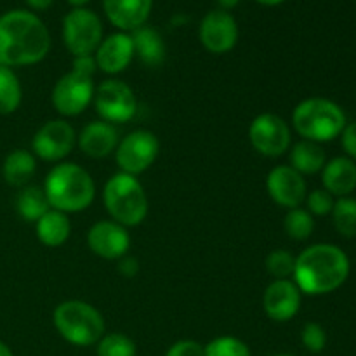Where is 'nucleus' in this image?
Segmentation results:
<instances>
[{
	"mask_svg": "<svg viewBox=\"0 0 356 356\" xmlns=\"http://www.w3.org/2000/svg\"><path fill=\"white\" fill-rule=\"evenodd\" d=\"M263 308L273 322H289L301 309V291L291 280H275L263 296Z\"/></svg>",
	"mask_w": 356,
	"mask_h": 356,
	"instance_id": "dca6fc26",
	"label": "nucleus"
},
{
	"mask_svg": "<svg viewBox=\"0 0 356 356\" xmlns=\"http://www.w3.org/2000/svg\"><path fill=\"white\" fill-rule=\"evenodd\" d=\"M51 51V35L37 14L14 9L0 16V65H37Z\"/></svg>",
	"mask_w": 356,
	"mask_h": 356,
	"instance_id": "f257e3e1",
	"label": "nucleus"
},
{
	"mask_svg": "<svg viewBox=\"0 0 356 356\" xmlns=\"http://www.w3.org/2000/svg\"><path fill=\"white\" fill-rule=\"evenodd\" d=\"M341 143H343V149L346 152L348 159L356 160V122L346 124L344 131L341 132Z\"/></svg>",
	"mask_w": 356,
	"mask_h": 356,
	"instance_id": "f704fd0d",
	"label": "nucleus"
},
{
	"mask_svg": "<svg viewBox=\"0 0 356 356\" xmlns=\"http://www.w3.org/2000/svg\"><path fill=\"white\" fill-rule=\"evenodd\" d=\"M301 339L306 350L312 351V353H320V351L325 350L327 346L325 329L316 322L306 323L305 329H302L301 332Z\"/></svg>",
	"mask_w": 356,
	"mask_h": 356,
	"instance_id": "2f4dec72",
	"label": "nucleus"
},
{
	"mask_svg": "<svg viewBox=\"0 0 356 356\" xmlns=\"http://www.w3.org/2000/svg\"><path fill=\"white\" fill-rule=\"evenodd\" d=\"M334 228L344 238H355L356 236V198L341 197L334 204L332 209Z\"/></svg>",
	"mask_w": 356,
	"mask_h": 356,
	"instance_id": "bb28decb",
	"label": "nucleus"
},
{
	"mask_svg": "<svg viewBox=\"0 0 356 356\" xmlns=\"http://www.w3.org/2000/svg\"><path fill=\"white\" fill-rule=\"evenodd\" d=\"M52 322L63 339L80 348L99 343L106 330L103 315L89 302L79 299H70L56 306Z\"/></svg>",
	"mask_w": 356,
	"mask_h": 356,
	"instance_id": "423d86ee",
	"label": "nucleus"
},
{
	"mask_svg": "<svg viewBox=\"0 0 356 356\" xmlns=\"http://www.w3.org/2000/svg\"><path fill=\"white\" fill-rule=\"evenodd\" d=\"M132 58H134V44H132L131 35L125 31H118L103 38L94 54L96 66L108 75H117L127 70Z\"/></svg>",
	"mask_w": 356,
	"mask_h": 356,
	"instance_id": "f3484780",
	"label": "nucleus"
},
{
	"mask_svg": "<svg viewBox=\"0 0 356 356\" xmlns=\"http://www.w3.org/2000/svg\"><path fill=\"white\" fill-rule=\"evenodd\" d=\"M0 356H14L13 351H10V348L7 346L3 341H0Z\"/></svg>",
	"mask_w": 356,
	"mask_h": 356,
	"instance_id": "a19ab883",
	"label": "nucleus"
},
{
	"mask_svg": "<svg viewBox=\"0 0 356 356\" xmlns=\"http://www.w3.org/2000/svg\"><path fill=\"white\" fill-rule=\"evenodd\" d=\"M204 350L205 356H250L249 346L233 336L216 337Z\"/></svg>",
	"mask_w": 356,
	"mask_h": 356,
	"instance_id": "7c9ffc66",
	"label": "nucleus"
},
{
	"mask_svg": "<svg viewBox=\"0 0 356 356\" xmlns=\"http://www.w3.org/2000/svg\"><path fill=\"white\" fill-rule=\"evenodd\" d=\"M266 270L275 280H289V277L294 275V268H296V257L292 256L289 250L284 249H277L273 252L268 254L266 261Z\"/></svg>",
	"mask_w": 356,
	"mask_h": 356,
	"instance_id": "c756f323",
	"label": "nucleus"
},
{
	"mask_svg": "<svg viewBox=\"0 0 356 356\" xmlns=\"http://www.w3.org/2000/svg\"><path fill=\"white\" fill-rule=\"evenodd\" d=\"M306 204H308V212L312 216H329L336 200L327 190H315L306 197Z\"/></svg>",
	"mask_w": 356,
	"mask_h": 356,
	"instance_id": "473e14b6",
	"label": "nucleus"
},
{
	"mask_svg": "<svg viewBox=\"0 0 356 356\" xmlns=\"http://www.w3.org/2000/svg\"><path fill=\"white\" fill-rule=\"evenodd\" d=\"M76 132L66 120L45 122L31 139L33 155L45 162H59L73 152Z\"/></svg>",
	"mask_w": 356,
	"mask_h": 356,
	"instance_id": "f8f14e48",
	"label": "nucleus"
},
{
	"mask_svg": "<svg viewBox=\"0 0 356 356\" xmlns=\"http://www.w3.org/2000/svg\"><path fill=\"white\" fill-rule=\"evenodd\" d=\"M23 99L19 79L13 68L0 65V115H10L19 108Z\"/></svg>",
	"mask_w": 356,
	"mask_h": 356,
	"instance_id": "a878e982",
	"label": "nucleus"
},
{
	"mask_svg": "<svg viewBox=\"0 0 356 356\" xmlns=\"http://www.w3.org/2000/svg\"><path fill=\"white\" fill-rule=\"evenodd\" d=\"M322 183L332 197H348L356 190V163L348 156H336L322 169Z\"/></svg>",
	"mask_w": 356,
	"mask_h": 356,
	"instance_id": "aec40b11",
	"label": "nucleus"
},
{
	"mask_svg": "<svg viewBox=\"0 0 356 356\" xmlns=\"http://www.w3.org/2000/svg\"><path fill=\"white\" fill-rule=\"evenodd\" d=\"M104 209L115 222L131 228L139 226L148 216V197L138 177L118 172L108 179L103 190Z\"/></svg>",
	"mask_w": 356,
	"mask_h": 356,
	"instance_id": "39448f33",
	"label": "nucleus"
},
{
	"mask_svg": "<svg viewBox=\"0 0 356 356\" xmlns=\"http://www.w3.org/2000/svg\"><path fill=\"white\" fill-rule=\"evenodd\" d=\"M51 99L59 115L76 117L94 99L92 76L82 75V73L72 70L56 82Z\"/></svg>",
	"mask_w": 356,
	"mask_h": 356,
	"instance_id": "9b49d317",
	"label": "nucleus"
},
{
	"mask_svg": "<svg viewBox=\"0 0 356 356\" xmlns=\"http://www.w3.org/2000/svg\"><path fill=\"white\" fill-rule=\"evenodd\" d=\"M66 2L73 7H83L87 2H90V0H66Z\"/></svg>",
	"mask_w": 356,
	"mask_h": 356,
	"instance_id": "79ce46f5",
	"label": "nucleus"
},
{
	"mask_svg": "<svg viewBox=\"0 0 356 356\" xmlns=\"http://www.w3.org/2000/svg\"><path fill=\"white\" fill-rule=\"evenodd\" d=\"M37 170L35 155L28 149H14L3 160L2 174L9 186L24 188Z\"/></svg>",
	"mask_w": 356,
	"mask_h": 356,
	"instance_id": "4be33fe9",
	"label": "nucleus"
},
{
	"mask_svg": "<svg viewBox=\"0 0 356 356\" xmlns=\"http://www.w3.org/2000/svg\"><path fill=\"white\" fill-rule=\"evenodd\" d=\"M131 38L134 44V56L138 54L141 63L152 68L162 65L165 59V42L155 28L143 24L141 28L132 31Z\"/></svg>",
	"mask_w": 356,
	"mask_h": 356,
	"instance_id": "412c9836",
	"label": "nucleus"
},
{
	"mask_svg": "<svg viewBox=\"0 0 356 356\" xmlns=\"http://www.w3.org/2000/svg\"><path fill=\"white\" fill-rule=\"evenodd\" d=\"M52 2H54V0H26L28 6H30L31 9H35V10L49 9V7L52 6Z\"/></svg>",
	"mask_w": 356,
	"mask_h": 356,
	"instance_id": "4c0bfd02",
	"label": "nucleus"
},
{
	"mask_svg": "<svg viewBox=\"0 0 356 356\" xmlns=\"http://www.w3.org/2000/svg\"><path fill=\"white\" fill-rule=\"evenodd\" d=\"M218 3L222 10H229V9H233V7L238 6L240 0H218Z\"/></svg>",
	"mask_w": 356,
	"mask_h": 356,
	"instance_id": "58836bf2",
	"label": "nucleus"
},
{
	"mask_svg": "<svg viewBox=\"0 0 356 356\" xmlns=\"http://www.w3.org/2000/svg\"><path fill=\"white\" fill-rule=\"evenodd\" d=\"M346 252L332 243H315L296 257L294 284L301 294L325 296L337 291L350 277Z\"/></svg>",
	"mask_w": 356,
	"mask_h": 356,
	"instance_id": "f03ea898",
	"label": "nucleus"
},
{
	"mask_svg": "<svg viewBox=\"0 0 356 356\" xmlns=\"http://www.w3.org/2000/svg\"><path fill=\"white\" fill-rule=\"evenodd\" d=\"M284 229L289 238L305 242L315 232V219L305 209H291L284 219Z\"/></svg>",
	"mask_w": 356,
	"mask_h": 356,
	"instance_id": "cd10ccee",
	"label": "nucleus"
},
{
	"mask_svg": "<svg viewBox=\"0 0 356 356\" xmlns=\"http://www.w3.org/2000/svg\"><path fill=\"white\" fill-rule=\"evenodd\" d=\"M80 149L89 159H104L118 146V132L113 124L104 120L89 122L76 138Z\"/></svg>",
	"mask_w": 356,
	"mask_h": 356,
	"instance_id": "6ab92c4d",
	"label": "nucleus"
},
{
	"mask_svg": "<svg viewBox=\"0 0 356 356\" xmlns=\"http://www.w3.org/2000/svg\"><path fill=\"white\" fill-rule=\"evenodd\" d=\"M96 70L97 66L94 56H80V58L73 59V72H79L87 76H94Z\"/></svg>",
	"mask_w": 356,
	"mask_h": 356,
	"instance_id": "c9c22d12",
	"label": "nucleus"
},
{
	"mask_svg": "<svg viewBox=\"0 0 356 356\" xmlns=\"http://www.w3.org/2000/svg\"><path fill=\"white\" fill-rule=\"evenodd\" d=\"M97 356H136V344L125 334H104L97 343Z\"/></svg>",
	"mask_w": 356,
	"mask_h": 356,
	"instance_id": "c85d7f7f",
	"label": "nucleus"
},
{
	"mask_svg": "<svg viewBox=\"0 0 356 356\" xmlns=\"http://www.w3.org/2000/svg\"><path fill=\"white\" fill-rule=\"evenodd\" d=\"M266 190L271 200L285 209H298L306 200V181L291 165H278L266 177Z\"/></svg>",
	"mask_w": 356,
	"mask_h": 356,
	"instance_id": "2eb2a0df",
	"label": "nucleus"
},
{
	"mask_svg": "<svg viewBox=\"0 0 356 356\" xmlns=\"http://www.w3.org/2000/svg\"><path fill=\"white\" fill-rule=\"evenodd\" d=\"M292 124L301 138L320 145L341 136L348 122L337 103L325 97H309L294 108Z\"/></svg>",
	"mask_w": 356,
	"mask_h": 356,
	"instance_id": "20e7f679",
	"label": "nucleus"
},
{
	"mask_svg": "<svg viewBox=\"0 0 356 356\" xmlns=\"http://www.w3.org/2000/svg\"><path fill=\"white\" fill-rule=\"evenodd\" d=\"M63 42L73 58L92 56L103 42L99 16L86 7H73L63 19Z\"/></svg>",
	"mask_w": 356,
	"mask_h": 356,
	"instance_id": "0eeeda50",
	"label": "nucleus"
},
{
	"mask_svg": "<svg viewBox=\"0 0 356 356\" xmlns=\"http://www.w3.org/2000/svg\"><path fill=\"white\" fill-rule=\"evenodd\" d=\"M118 271L127 278L136 277V273L139 271L138 259H134V257H122V259H118Z\"/></svg>",
	"mask_w": 356,
	"mask_h": 356,
	"instance_id": "e433bc0d",
	"label": "nucleus"
},
{
	"mask_svg": "<svg viewBox=\"0 0 356 356\" xmlns=\"http://www.w3.org/2000/svg\"><path fill=\"white\" fill-rule=\"evenodd\" d=\"M198 38L212 54H226L238 42V24L228 10L214 9L200 21Z\"/></svg>",
	"mask_w": 356,
	"mask_h": 356,
	"instance_id": "ddd939ff",
	"label": "nucleus"
},
{
	"mask_svg": "<svg viewBox=\"0 0 356 356\" xmlns=\"http://www.w3.org/2000/svg\"><path fill=\"white\" fill-rule=\"evenodd\" d=\"M87 245L101 259L118 261L127 256L131 249V235L127 228L115 221H99L90 226Z\"/></svg>",
	"mask_w": 356,
	"mask_h": 356,
	"instance_id": "4468645a",
	"label": "nucleus"
},
{
	"mask_svg": "<svg viewBox=\"0 0 356 356\" xmlns=\"http://www.w3.org/2000/svg\"><path fill=\"white\" fill-rule=\"evenodd\" d=\"M44 191L54 211L73 214L90 207L96 197V184L86 169L66 162L56 165L47 174Z\"/></svg>",
	"mask_w": 356,
	"mask_h": 356,
	"instance_id": "7ed1b4c3",
	"label": "nucleus"
},
{
	"mask_svg": "<svg viewBox=\"0 0 356 356\" xmlns=\"http://www.w3.org/2000/svg\"><path fill=\"white\" fill-rule=\"evenodd\" d=\"M165 356H205V350L197 341L183 339L174 343Z\"/></svg>",
	"mask_w": 356,
	"mask_h": 356,
	"instance_id": "72a5a7b5",
	"label": "nucleus"
},
{
	"mask_svg": "<svg viewBox=\"0 0 356 356\" xmlns=\"http://www.w3.org/2000/svg\"><path fill=\"white\" fill-rule=\"evenodd\" d=\"M16 211L24 221L37 222L47 211H51L44 188L24 186L16 198Z\"/></svg>",
	"mask_w": 356,
	"mask_h": 356,
	"instance_id": "393cba45",
	"label": "nucleus"
},
{
	"mask_svg": "<svg viewBox=\"0 0 356 356\" xmlns=\"http://www.w3.org/2000/svg\"><path fill=\"white\" fill-rule=\"evenodd\" d=\"M160 152V143L153 132L134 131L125 136L115 149V160L120 167V172L138 176L145 172L156 160Z\"/></svg>",
	"mask_w": 356,
	"mask_h": 356,
	"instance_id": "6e6552de",
	"label": "nucleus"
},
{
	"mask_svg": "<svg viewBox=\"0 0 356 356\" xmlns=\"http://www.w3.org/2000/svg\"><path fill=\"white\" fill-rule=\"evenodd\" d=\"M249 139L257 153L277 159L289 149L292 134L284 118L275 113H261L250 124Z\"/></svg>",
	"mask_w": 356,
	"mask_h": 356,
	"instance_id": "9d476101",
	"label": "nucleus"
},
{
	"mask_svg": "<svg viewBox=\"0 0 356 356\" xmlns=\"http://www.w3.org/2000/svg\"><path fill=\"white\" fill-rule=\"evenodd\" d=\"M327 156L322 146L318 143L302 139L298 145H294L291 152V167L298 170L301 176H312L320 172L325 167Z\"/></svg>",
	"mask_w": 356,
	"mask_h": 356,
	"instance_id": "b1692460",
	"label": "nucleus"
},
{
	"mask_svg": "<svg viewBox=\"0 0 356 356\" xmlns=\"http://www.w3.org/2000/svg\"><path fill=\"white\" fill-rule=\"evenodd\" d=\"M72 233L68 214L51 209L37 221V238L47 247H61Z\"/></svg>",
	"mask_w": 356,
	"mask_h": 356,
	"instance_id": "5701e85b",
	"label": "nucleus"
},
{
	"mask_svg": "<svg viewBox=\"0 0 356 356\" xmlns=\"http://www.w3.org/2000/svg\"><path fill=\"white\" fill-rule=\"evenodd\" d=\"M94 104L108 124H124L132 120L138 111V99L131 87L117 79L104 80L94 92Z\"/></svg>",
	"mask_w": 356,
	"mask_h": 356,
	"instance_id": "1a4fd4ad",
	"label": "nucleus"
},
{
	"mask_svg": "<svg viewBox=\"0 0 356 356\" xmlns=\"http://www.w3.org/2000/svg\"><path fill=\"white\" fill-rule=\"evenodd\" d=\"M256 2L261 3V6L273 7V6H280V3H284L285 0H256Z\"/></svg>",
	"mask_w": 356,
	"mask_h": 356,
	"instance_id": "ea45409f",
	"label": "nucleus"
},
{
	"mask_svg": "<svg viewBox=\"0 0 356 356\" xmlns=\"http://www.w3.org/2000/svg\"><path fill=\"white\" fill-rule=\"evenodd\" d=\"M103 9L115 28L134 31L146 24L152 14L153 0H103Z\"/></svg>",
	"mask_w": 356,
	"mask_h": 356,
	"instance_id": "a211bd4d",
	"label": "nucleus"
},
{
	"mask_svg": "<svg viewBox=\"0 0 356 356\" xmlns=\"http://www.w3.org/2000/svg\"><path fill=\"white\" fill-rule=\"evenodd\" d=\"M277 356H294V355H289V353H280V355H277Z\"/></svg>",
	"mask_w": 356,
	"mask_h": 356,
	"instance_id": "37998d69",
	"label": "nucleus"
}]
</instances>
